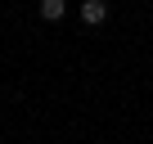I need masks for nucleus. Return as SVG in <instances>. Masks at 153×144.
I'll return each instance as SVG.
<instances>
[{
    "mask_svg": "<svg viewBox=\"0 0 153 144\" xmlns=\"http://www.w3.org/2000/svg\"><path fill=\"white\" fill-rule=\"evenodd\" d=\"M108 18V0H81V23L86 27H99Z\"/></svg>",
    "mask_w": 153,
    "mask_h": 144,
    "instance_id": "obj_1",
    "label": "nucleus"
},
{
    "mask_svg": "<svg viewBox=\"0 0 153 144\" xmlns=\"http://www.w3.org/2000/svg\"><path fill=\"white\" fill-rule=\"evenodd\" d=\"M63 14H68V0H41V18L45 23H59Z\"/></svg>",
    "mask_w": 153,
    "mask_h": 144,
    "instance_id": "obj_2",
    "label": "nucleus"
}]
</instances>
